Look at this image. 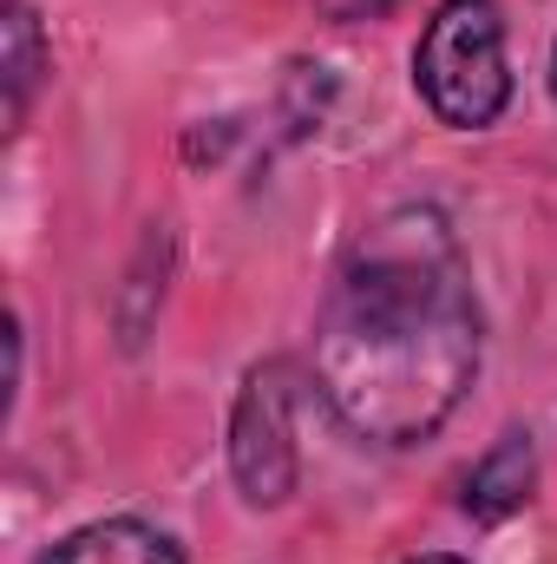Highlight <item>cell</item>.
I'll return each mask as SVG.
<instances>
[{
	"mask_svg": "<svg viewBox=\"0 0 557 564\" xmlns=\"http://www.w3.org/2000/svg\"><path fill=\"white\" fill-rule=\"evenodd\" d=\"M308 361L354 440L419 446L459 414L485 361V308L439 204H394L348 237Z\"/></svg>",
	"mask_w": 557,
	"mask_h": 564,
	"instance_id": "6da1fadb",
	"label": "cell"
},
{
	"mask_svg": "<svg viewBox=\"0 0 557 564\" xmlns=\"http://www.w3.org/2000/svg\"><path fill=\"white\" fill-rule=\"evenodd\" d=\"M407 564H472V558H459V552H419V558H407Z\"/></svg>",
	"mask_w": 557,
	"mask_h": 564,
	"instance_id": "ba28073f",
	"label": "cell"
},
{
	"mask_svg": "<svg viewBox=\"0 0 557 564\" xmlns=\"http://www.w3.org/2000/svg\"><path fill=\"white\" fill-rule=\"evenodd\" d=\"M230 479L243 506L276 512L302 486V446H295V361L263 355L230 408Z\"/></svg>",
	"mask_w": 557,
	"mask_h": 564,
	"instance_id": "3957f363",
	"label": "cell"
},
{
	"mask_svg": "<svg viewBox=\"0 0 557 564\" xmlns=\"http://www.w3.org/2000/svg\"><path fill=\"white\" fill-rule=\"evenodd\" d=\"M414 93L446 132H485L512 106L499 0H439L414 46Z\"/></svg>",
	"mask_w": 557,
	"mask_h": 564,
	"instance_id": "7a4b0ae2",
	"label": "cell"
},
{
	"mask_svg": "<svg viewBox=\"0 0 557 564\" xmlns=\"http://www.w3.org/2000/svg\"><path fill=\"white\" fill-rule=\"evenodd\" d=\"M401 0H315V13L321 20H335V26H361V20H387Z\"/></svg>",
	"mask_w": 557,
	"mask_h": 564,
	"instance_id": "52a82bcc",
	"label": "cell"
},
{
	"mask_svg": "<svg viewBox=\"0 0 557 564\" xmlns=\"http://www.w3.org/2000/svg\"><path fill=\"white\" fill-rule=\"evenodd\" d=\"M545 79H551V99H557V40H551V73Z\"/></svg>",
	"mask_w": 557,
	"mask_h": 564,
	"instance_id": "9c48e42d",
	"label": "cell"
},
{
	"mask_svg": "<svg viewBox=\"0 0 557 564\" xmlns=\"http://www.w3.org/2000/svg\"><path fill=\"white\" fill-rule=\"evenodd\" d=\"M532 492H538V440L525 426H505L459 479V512L472 525H505L532 506Z\"/></svg>",
	"mask_w": 557,
	"mask_h": 564,
	"instance_id": "277c9868",
	"label": "cell"
},
{
	"mask_svg": "<svg viewBox=\"0 0 557 564\" xmlns=\"http://www.w3.org/2000/svg\"><path fill=\"white\" fill-rule=\"evenodd\" d=\"M33 564H184V552L151 519H92V525L66 532L53 552H40Z\"/></svg>",
	"mask_w": 557,
	"mask_h": 564,
	"instance_id": "8992f818",
	"label": "cell"
},
{
	"mask_svg": "<svg viewBox=\"0 0 557 564\" xmlns=\"http://www.w3.org/2000/svg\"><path fill=\"white\" fill-rule=\"evenodd\" d=\"M46 73H53V53H46V26H40L33 0H0V93H7V139L26 132V112H33Z\"/></svg>",
	"mask_w": 557,
	"mask_h": 564,
	"instance_id": "5b68a950",
	"label": "cell"
}]
</instances>
